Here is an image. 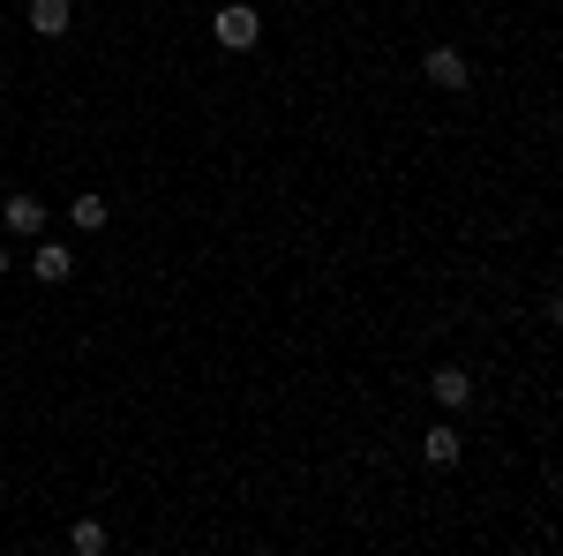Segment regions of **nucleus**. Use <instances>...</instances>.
<instances>
[{
  "instance_id": "10",
  "label": "nucleus",
  "mask_w": 563,
  "mask_h": 556,
  "mask_svg": "<svg viewBox=\"0 0 563 556\" xmlns=\"http://www.w3.org/2000/svg\"><path fill=\"white\" fill-rule=\"evenodd\" d=\"M8 263H15V257H8V249H0V279H8Z\"/></svg>"
},
{
  "instance_id": "8",
  "label": "nucleus",
  "mask_w": 563,
  "mask_h": 556,
  "mask_svg": "<svg viewBox=\"0 0 563 556\" xmlns=\"http://www.w3.org/2000/svg\"><path fill=\"white\" fill-rule=\"evenodd\" d=\"M68 549H76V556H98V549H106V526H98V519H76V534H68Z\"/></svg>"
},
{
  "instance_id": "4",
  "label": "nucleus",
  "mask_w": 563,
  "mask_h": 556,
  "mask_svg": "<svg viewBox=\"0 0 563 556\" xmlns=\"http://www.w3.org/2000/svg\"><path fill=\"white\" fill-rule=\"evenodd\" d=\"M31 271H38L45 286H60V279H76V257H68L60 241H38V257H31Z\"/></svg>"
},
{
  "instance_id": "9",
  "label": "nucleus",
  "mask_w": 563,
  "mask_h": 556,
  "mask_svg": "<svg viewBox=\"0 0 563 556\" xmlns=\"http://www.w3.org/2000/svg\"><path fill=\"white\" fill-rule=\"evenodd\" d=\"M68 218H76V233H98V226H106V204H98V196H76Z\"/></svg>"
},
{
  "instance_id": "6",
  "label": "nucleus",
  "mask_w": 563,
  "mask_h": 556,
  "mask_svg": "<svg viewBox=\"0 0 563 556\" xmlns=\"http://www.w3.org/2000/svg\"><path fill=\"white\" fill-rule=\"evenodd\" d=\"M435 406H451V414H459V406H466V399H474V377H466V369H435Z\"/></svg>"
},
{
  "instance_id": "5",
  "label": "nucleus",
  "mask_w": 563,
  "mask_h": 556,
  "mask_svg": "<svg viewBox=\"0 0 563 556\" xmlns=\"http://www.w3.org/2000/svg\"><path fill=\"white\" fill-rule=\"evenodd\" d=\"M68 23H76V8H68V0H31V31H38V39H60Z\"/></svg>"
},
{
  "instance_id": "3",
  "label": "nucleus",
  "mask_w": 563,
  "mask_h": 556,
  "mask_svg": "<svg viewBox=\"0 0 563 556\" xmlns=\"http://www.w3.org/2000/svg\"><path fill=\"white\" fill-rule=\"evenodd\" d=\"M421 68H429L435 90H466V53H459V45H429V61H421Z\"/></svg>"
},
{
  "instance_id": "2",
  "label": "nucleus",
  "mask_w": 563,
  "mask_h": 556,
  "mask_svg": "<svg viewBox=\"0 0 563 556\" xmlns=\"http://www.w3.org/2000/svg\"><path fill=\"white\" fill-rule=\"evenodd\" d=\"M0 226H8L15 241H38L45 233V204L38 196H8V204H0Z\"/></svg>"
},
{
  "instance_id": "7",
  "label": "nucleus",
  "mask_w": 563,
  "mask_h": 556,
  "mask_svg": "<svg viewBox=\"0 0 563 556\" xmlns=\"http://www.w3.org/2000/svg\"><path fill=\"white\" fill-rule=\"evenodd\" d=\"M421 451H429V467H459V428L435 422L429 436H421Z\"/></svg>"
},
{
  "instance_id": "1",
  "label": "nucleus",
  "mask_w": 563,
  "mask_h": 556,
  "mask_svg": "<svg viewBox=\"0 0 563 556\" xmlns=\"http://www.w3.org/2000/svg\"><path fill=\"white\" fill-rule=\"evenodd\" d=\"M211 31H218V45H225V53H249V45L263 39V15H256V8H241V0H225Z\"/></svg>"
}]
</instances>
